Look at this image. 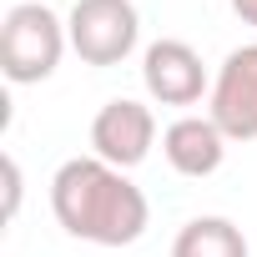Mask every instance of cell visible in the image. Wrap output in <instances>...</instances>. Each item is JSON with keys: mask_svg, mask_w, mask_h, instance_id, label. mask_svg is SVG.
Wrapping results in <instances>:
<instances>
[{"mask_svg": "<svg viewBox=\"0 0 257 257\" xmlns=\"http://www.w3.org/2000/svg\"><path fill=\"white\" fill-rule=\"evenodd\" d=\"M51 212L76 242H96V247H132L152 222L147 192L101 157H71L56 167Z\"/></svg>", "mask_w": 257, "mask_h": 257, "instance_id": "1", "label": "cell"}, {"mask_svg": "<svg viewBox=\"0 0 257 257\" xmlns=\"http://www.w3.org/2000/svg\"><path fill=\"white\" fill-rule=\"evenodd\" d=\"M66 46V21L41 0H21L0 21V71L11 86H41L46 76H56Z\"/></svg>", "mask_w": 257, "mask_h": 257, "instance_id": "2", "label": "cell"}, {"mask_svg": "<svg viewBox=\"0 0 257 257\" xmlns=\"http://www.w3.org/2000/svg\"><path fill=\"white\" fill-rule=\"evenodd\" d=\"M66 36L86 66H121L137 51L142 16L132 0H76L66 16Z\"/></svg>", "mask_w": 257, "mask_h": 257, "instance_id": "3", "label": "cell"}, {"mask_svg": "<svg viewBox=\"0 0 257 257\" xmlns=\"http://www.w3.org/2000/svg\"><path fill=\"white\" fill-rule=\"evenodd\" d=\"M207 116L227 142H257V46H237L207 91Z\"/></svg>", "mask_w": 257, "mask_h": 257, "instance_id": "4", "label": "cell"}, {"mask_svg": "<svg viewBox=\"0 0 257 257\" xmlns=\"http://www.w3.org/2000/svg\"><path fill=\"white\" fill-rule=\"evenodd\" d=\"M157 147V116L152 106L132 101V96H116L96 111L91 121V157L121 167V172H132L147 162V152Z\"/></svg>", "mask_w": 257, "mask_h": 257, "instance_id": "5", "label": "cell"}, {"mask_svg": "<svg viewBox=\"0 0 257 257\" xmlns=\"http://www.w3.org/2000/svg\"><path fill=\"white\" fill-rule=\"evenodd\" d=\"M142 86L162 106H197L202 91H212L207 66L187 41H152L142 56Z\"/></svg>", "mask_w": 257, "mask_h": 257, "instance_id": "6", "label": "cell"}, {"mask_svg": "<svg viewBox=\"0 0 257 257\" xmlns=\"http://www.w3.org/2000/svg\"><path fill=\"white\" fill-rule=\"evenodd\" d=\"M162 157L177 177H212L227 157V137L212 116H177L162 132Z\"/></svg>", "mask_w": 257, "mask_h": 257, "instance_id": "7", "label": "cell"}, {"mask_svg": "<svg viewBox=\"0 0 257 257\" xmlns=\"http://www.w3.org/2000/svg\"><path fill=\"white\" fill-rule=\"evenodd\" d=\"M172 257H252V247L232 217H192L177 232Z\"/></svg>", "mask_w": 257, "mask_h": 257, "instance_id": "8", "label": "cell"}, {"mask_svg": "<svg viewBox=\"0 0 257 257\" xmlns=\"http://www.w3.org/2000/svg\"><path fill=\"white\" fill-rule=\"evenodd\" d=\"M0 172H6V217H16V212H21V162L6 157Z\"/></svg>", "mask_w": 257, "mask_h": 257, "instance_id": "9", "label": "cell"}, {"mask_svg": "<svg viewBox=\"0 0 257 257\" xmlns=\"http://www.w3.org/2000/svg\"><path fill=\"white\" fill-rule=\"evenodd\" d=\"M232 11L242 16V26H252V31H257V0H232Z\"/></svg>", "mask_w": 257, "mask_h": 257, "instance_id": "10", "label": "cell"}]
</instances>
